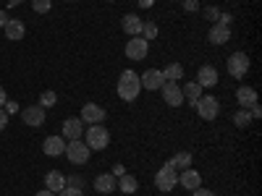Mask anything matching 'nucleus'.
Masks as SVG:
<instances>
[{
  "label": "nucleus",
  "instance_id": "obj_33",
  "mask_svg": "<svg viewBox=\"0 0 262 196\" xmlns=\"http://www.w3.org/2000/svg\"><path fill=\"white\" fill-rule=\"evenodd\" d=\"M66 183H69V186H76V188H81V186H84V181H81L79 176H71V178H66Z\"/></svg>",
  "mask_w": 262,
  "mask_h": 196
},
{
  "label": "nucleus",
  "instance_id": "obj_38",
  "mask_svg": "<svg viewBox=\"0 0 262 196\" xmlns=\"http://www.w3.org/2000/svg\"><path fill=\"white\" fill-rule=\"evenodd\" d=\"M8 21H11V16H8L6 11H0V27H6V24H8Z\"/></svg>",
  "mask_w": 262,
  "mask_h": 196
},
{
  "label": "nucleus",
  "instance_id": "obj_10",
  "mask_svg": "<svg viewBox=\"0 0 262 196\" xmlns=\"http://www.w3.org/2000/svg\"><path fill=\"white\" fill-rule=\"evenodd\" d=\"M139 84H142V89L158 92L160 86L165 84V79H163V71H158V68H149V71H144V74L139 76Z\"/></svg>",
  "mask_w": 262,
  "mask_h": 196
},
{
  "label": "nucleus",
  "instance_id": "obj_14",
  "mask_svg": "<svg viewBox=\"0 0 262 196\" xmlns=\"http://www.w3.org/2000/svg\"><path fill=\"white\" fill-rule=\"evenodd\" d=\"M142 16H137V13H126L123 16V21H121V27H123V32L128 34V37H142Z\"/></svg>",
  "mask_w": 262,
  "mask_h": 196
},
{
  "label": "nucleus",
  "instance_id": "obj_12",
  "mask_svg": "<svg viewBox=\"0 0 262 196\" xmlns=\"http://www.w3.org/2000/svg\"><path fill=\"white\" fill-rule=\"evenodd\" d=\"M81 120L90 123V126L102 123V120H105V110H102L100 105H95V102H86V105L81 107Z\"/></svg>",
  "mask_w": 262,
  "mask_h": 196
},
{
  "label": "nucleus",
  "instance_id": "obj_2",
  "mask_svg": "<svg viewBox=\"0 0 262 196\" xmlns=\"http://www.w3.org/2000/svg\"><path fill=\"white\" fill-rule=\"evenodd\" d=\"M84 139H86L84 144L90 149H95V152H102V149H107V144H111V134H107V128L102 123H95V126L86 128Z\"/></svg>",
  "mask_w": 262,
  "mask_h": 196
},
{
  "label": "nucleus",
  "instance_id": "obj_25",
  "mask_svg": "<svg viewBox=\"0 0 262 196\" xmlns=\"http://www.w3.org/2000/svg\"><path fill=\"white\" fill-rule=\"evenodd\" d=\"M168 162L176 167V170H186V167L191 165V155H189V152H179V155H173Z\"/></svg>",
  "mask_w": 262,
  "mask_h": 196
},
{
  "label": "nucleus",
  "instance_id": "obj_20",
  "mask_svg": "<svg viewBox=\"0 0 262 196\" xmlns=\"http://www.w3.org/2000/svg\"><path fill=\"white\" fill-rule=\"evenodd\" d=\"M63 186H66V176H63V173H58V170H50L48 176H45V188H48V191L58 193Z\"/></svg>",
  "mask_w": 262,
  "mask_h": 196
},
{
  "label": "nucleus",
  "instance_id": "obj_5",
  "mask_svg": "<svg viewBox=\"0 0 262 196\" xmlns=\"http://www.w3.org/2000/svg\"><path fill=\"white\" fill-rule=\"evenodd\" d=\"M194 107H196V113H200L202 120H215L217 113H221V102H217V97H207V94L196 100Z\"/></svg>",
  "mask_w": 262,
  "mask_h": 196
},
{
  "label": "nucleus",
  "instance_id": "obj_29",
  "mask_svg": "<svg viewBox=\"0 0 262 196\" xmlns=\"http://www.w3.org/2000/svg\"><path fill=\"white\" fill-rule=\"evenodd\" d=\"M32 8H34L37 13H48V11L53 8V0H32Z\"/></svg>",
  "mask_w": 262,
  "mask_h": 196
},
{
  "label": "nucleus",
  "instance_id": "obj_11",
  "mask_svg": "<svg viewBox=\"0 0 262 196\" xmlns=\"http://www.w3.org/2000/svg\"><path fill=\"white\" fill-rule=\"evenodd\" d=\"M81 136H84V120L81 118H66L63 120V139L74 141V139H81Z\"/></svg>",
  "mask_w": 262,
  "mask_h": 196
},
{
  "label": "nucleus",
  "instance_id": "obj_30",
  "mask_svg": "<svg viewBox=\"0 0 262 196\" xmlns=\"http://www.w3.org/2000/svg\"><path fill=\"white\" fill-rule=\"evenodd\" d=\"M55 196H84V191H81V188H76V186H69V183H66Z\"/></svg>",
  "mask_w": 262,
  "mask_h": 196
},
{
  "label": "nucleus",
  "instance_id": "obj_42",
  "mask_svg": "<svg viewBox=\"0 0 262 196\" xmlns=\"http://www.w3.org/2000/svg\"><path fill=\"white\" fill-rule=\"evenodd\" d=\"M107 3H113V0H107Z\"/></svg>",
  "mask_w": 262,
  "mask_h": 196
},
{
  "label": "nucleus",
  "instance_id": "obj_4",
  "mask_svg": "<svg viewBox=\"0 0 262 196\" xmlns=\"http://www.w3.org/2000/svg\"><path fill=\"white\" fill-rule=\"evenodd\" d=\"M155 186L160 188V191H173V188H176L179 186V170L176 167H173L170 162H165L160 170H158V176H155Z\"/></svg>",
  "mask_w": 262,
  "mask_h": 196
},
{
  "label": "nucleus",
  "instance_id": "obj_36",
  "mask_svg": "<svg viewBox=\"0 0 262 196\" xmlns=\"http://www.w3.org/2000/svg\"><path fill=\"white\" fill-rule=\"evenodd\" d=\"M191 193H194V196H215V193H212L210 188H202V186H200V188H194Z\"/></svg>",
  "mask_w": 262,
  "mask_h": 196
},
{
  "label": "nucleus",
  "instance_id": "obj_16",
  "mask_svg": "<svg viewBox=\"0 0 262 196\" xmlns=\"http://www.w3.org/2000/svg\"><path fill=\"white\" fill-rule=\"evenodd\" d=\"M116 181H118V178L113 176V173H102V176L95 178L92 186H95L97 193H113V191H116Z\"/></svg>",
  "mask_w": 262,
  "mask_h": 196
},
{
  "label": "nucleus",
  "instance_id": "obj_26",
  "mask_svg": "<svg viewBox=\"0 0 262 196\" xmlns=\"http://www.w3.org/2000/svg\"><path fill=\"white\" fill-rule=\"evenodd\" d=\"M252 120H254V118H252V113L247 110V107H242V110H238V113L233 115V123H236L238 128H247Z\"/></svg>",
  "mask_w": 262,
  "mask_h": 196
},
{
  "label": "nucleus",
  "instance_id": "obj_27",
  "mask_svg": "<svg viewBox=\"0 0 262 196\" xmlns=\"http://www.w3.org/2000/svg\"><path fill=\"white\" fill-rule=\"evenodd\" d=\"M158 37V24L155 21H147V24H142V39H155Z\"/></svg>",
  "mask_w": 262,
  "mask_h": 196
},
{
  "label": "nucleus",
  "instance_id": "obj_23",
  "mask_svg": "<svg viewBox=\"0 0 262 196\" xmlns=\"http://www.w3.org/2000/svg\"><path fill=\"white\" fill-rule=\"evenodd\" d=\"M181 94H184V100H189V102L194 105L196 100L202 97V86L196 84V81H189V84H184V86H181Z\"/></svg>",
  "mask_w": 262,
  "mask_h": 196
},
{
  "label": "nucleus",
  "instance_id": "obj_19",
  "mask_svg": "<svg viewBox=\"0 0 262 196\" xmlns=\"http://www.w3.org/2000/svg\"><path fill=\"white\" fill-rule=\"evenodd\" d=\"M196 84L202 86H215L217 84V68H212V65H202L200 68V74H196Z\"/></svg>",
  "mask_w": 262,
  "mask_h": 196
},
{
  "label": "nucleus",
  "instance_id": "obj_34",
  "mask_svg": "<svg viewBox=\"0 0 262 196\" xmlns=\"http://www.w3.org/2000/svg\"><path fill=\"white\" fill-rule=\"evenodd\" d=\"M3 110H6V113H8V115H13V113H16V110H18V105H16V102H11V100H8V102H6V105H3Z\"/></svg>",
  "mask_w": 262,
  "mask_h": 196
},
{
  "label": "nucleus",
  "instance_id": "obj_39",
  "mask_svg": "<svg viewBox=\"0 0 262 196\" xmlns=\"http://www.w3.org/2000/svg\"><path fill=\"white\" fill-rule=\"evenodd\" d=\"M123 173H126V170H123V165L118 162V165L113 167V176H116V178H121V176H123Z\"/></svg>",
  "mask_w": 262,
  "mask_h": 196
},
{
  "label": "nucleus",
  "instance_id": "obj_15",
  "mask_svg": "<svg viewBox=\"0 0 262 196\" xmlns=\"http://www.w3.org/2000/svg\"><path fill=\"white\" fill-rule=\"evenodd\" d=\"M179 186H184L186 191H194V188L202 186V176L196 170L186 167V170H181V176H179Z\"/></svg>",
  "mask_w": 262,
  "mask_h": 196
},
{
  "label": "nucleus",
  "instance_id": "obj_9",
  "mask_svg": "<svg viewBox=\"0 0 262 196\" xmlns=\"http://www.w3.org/2000/svg\"><path fill=\"white\" fill-rule=\"evenodd\" d=\"M21 120H24L27 126L32 128H39L42 123H45V107H39V105H29L21 110Z\"/></svg>",
  "mask_w": 262,
  "mask_h": 196
},
{
  "label": "nucleus",
  "instance_id": "obj_31",
  "mask_svg": "<svg viewBox=\"0 0 262 196\" xmlns=\"http://www.w3.org/2000/svg\"><path fill=\"white\" fill-rule=\"evenodd\" d=\"M217 16H221V11H217L215 6H207V8H205V18H210V21H217Z\"/></svg>",
  "mask_w": 262,
  "mask_h": 196
},
{
  "label": "nucleus",
  "instance_id": "obj_6",
  "mask_svg": "<svg viewBox=\"0 0 262 196\" xmlns=\"http://www.w3.org/2000/svg\"><path fill=\"white\" fill-rule=\"evenodd\" d=\"M226 68H228V74H231L233 79H244L247 71H249V58H247V53H242V50L233 53V55L228 58V65H226Z\"/></svg>",
  "mask_w": 262,
  "mask_h": 196
},
{
  "label": "nucleus",
  "instance_id": "obj_41",
  "mask_svg": "<svg viewBox=\"0 0 262 196\" xmlns=\"http://www.w3.org/2000/svg\"><path fill=\"white\" fill-rule=\"evenodd\" d=\"M34 196H55V193H53V191H48V188H45V191H37V193H34Z\"/></svg>",
  "mask_w": 262,
  "mask_h": 196
},
{
  "label": "nucleus",
  "instance_id": "obj_13",
  "mask_svg": "<svg viewBox=\"0 0 262 196\" xmlns=\"http://www.w3.org/2000/svg\"><path fill=\"white\" fill-rule=\"evenodd\" d=\"M42 152H45L48 157H60L66 152V139L63 136H48L42 141Z\"/></svg>",
  "mask_w": 262,
  "mask_h": 196
},
{
  "label": "nucleus",
  "instance_id": "obj_40",
  "mask_svg": "<svg viewBox=\"0 0 262 196\" xmlns=\"http://www.w3.org/2000/svg\"><path fill=\"white\" fill-rule=\"evenodd\" d=\"M8 102V94H6V89H3V86H0V107H3Z\"/></svg>",
  "mask_w": 262,
  "mask_h": 196
},
{
  "label": "nucleus",
  "instance_id": "obj_3",
  "mask_svg": "<svg viewBox=\"0 0 262 196\" xmlns=\"http://www.w3.org/2000/svg\"><path fill=\"white\" fill-rule=\"evenodd\" d=\"M90 146H86L81 139H74V141H66V152L63 155L69 157L71 165H84V162H90Z\"/></svg>",
  "mask_w": 262,
  "mask_h": 196
},
{
  "label": "nucleus",
  "instance_id": "obj_22",
  "mask_svg": "<svg viewBox=\"0 0 262 196\" xmlns=\"http://www.w3.org/2000/svg\"><path fill=\"white\" fill-rule=\"evenodd\" d=\"M116 188H121V193H134L139 188V181L134 176H128V173H123V176L116 181Z\"/></svg>",
  "mask_w": 262,
  "mask_h": 196
},
{
  "label": "nucleus",
  "instance_id": "obj_24",
  "mask_svg": "<svg viewBox=\"0 0 262 196\" xmlns=\"http://www.w3.org/2000/svg\"><path fill=\"white\" fill-rule=\"evenodd\" d=\"M163 79H165V81H176V84H179V79H184V65H181V63H170L168 68L163 71Z\"/></svg>",
  "mask_w": 262,
  "mask_h": 196
},
{
  "label": "nucleus",
  "instance_id": "obj_32",
  "mask_svg": "<svg viewBox=\"0 0 262 196\" xmlns=\"http://www.w3.org/2000/svg\"><path fill=\"white\" fill-rule=\"evenodd\" d=\"M184 8H186L189 13H194V11H200V0H184Z\"/></svg>",
  "mask_w": 262,
  "mask_h": 196
},
{
  "label": "nucleus",
  "instance_id": "obj_17",
  "mask_svg": "<svg viewBox=\"0 0 262 196\" xmlns=\"http://www.w3.org/2000/svg\"><path fill=\"white\" fill-rule=\"evenodd\" d=\"M3 32H6V37H8V39L18 42V39H24V34H27V27H24V21H18V18H11L8 24L3 27Z\"/></svg>",
  "mask_w": 262,
  "mask_h": 196
},
{
  "label": "nucleus",
  "instance_id": "obj_18",
  "mask_svg": "<svg viewBox=\"0 0 262 196\" xmlns=\"http://www.w3.org/2000/svg\"><path fill=\"white\" fill-rule=\"evenodd\" d=\"M207 39H210V45H226V42L231 39V29L223 27V24H215V27L210 29Z\"/></svg>",
  "mask_w": 262,
  "mask_h": 196
},
{
  "label": "nucleus",
  "instance_id": "obj_37",
  "mask_svg": "<svg viewBox=\"0 0 262 196\" xmlns=\"http://www.w3.org/2000/svg\"><path fill=\"white\" fill-rule=\"evenodd\" d=\"M6 126H8V113L3 110V107H0V131H3Z\"/></svg>",
  "mask_w": 262,
  "mask_h": 196
},
{
  "label": "nucleus",
  "instance_id": "obj_1",
  "mask_svg": "<svg viewBox=\"0 0 262 196\" xmlns=\"http://www.w3.org/2000/svg\"><path fill=\"white\" fill-rule=\"evenodd\" d=\"M142 92V84H139V74L137 71H123L118 79V97L123 102H134Z\"/></svg>",
  "mask_w": 262,
  "mask_h": 196
},
{
  "label": "nucleus",
  "instance_id": "obj_21",
  "mask_svg": "<svg viewBox=\"0 0 262 196\" xmlns=\"http://www.w3.org/2000/svg\"><path fill=\"white\" fill-rule=\"evenodd\" d=\"M236 102L242 107H249V105L257 102V92L252 89V86H238V89H236Z\"/></svg>",
  "mask_w": 262,
  "mask_h": 196
},
{
  "label": "nucleus",
  "instance_id": "obj_8",
  "mask_svg": "<svg viewBox=\"0 0 262 196\" xmlns=\"http://www.w3.org/2000/svg\"><path fill=\"white\" fill-rule=\"evenodd\" d=\"M163 100H165V105H170V107H179V105H184V94H181V86L176 84V81H165L163 86Z\"/></svg>",
  "mask_w": 262,
  "mask_h": 196
},
{
  "label": "nucleus",
  "instance_id": "obj_7",
  "mask_svg": "<svg viewBox=\"0 0 262 196\" xmlns=\"http://www.w3.org/2000/svg\"><path fill=\"white\" fill-rule=\"evenodd\" d=\"M147 53H149V42H147V39L131 37V39L126 42V58H128V60H144Z\"/></svg>",
  "mask_w": 262,
  "mask_h": 196
},
{
  "label": "nucleus",
  "instance_id": "obj_35",
  "mask_svg": "<svg viewBox=\"0 0 262 196\" xmlns=\"http://www.w3.org/2000/svg\"><path fill=\"white\" fill-rule=\"evenodd\" d=\"M247 110L252 113V118H259V115H262V107H259L257 102H254V105H249V107H247Z\"/></svg>",
  "mask_w": 262,
  "mask_h": 196
},
{
  "label": "nucleus",
  "instance_id": "obj_28",
  "mask_svg": "<svg viewBox=\"0 0 262 196\" xmlns=\"http://www.w3.org/2000/svg\"><path fill=\"white\" fill-rule=\"evenodd\" d=\"M58 102V94L55 92H42L39 94V107H45V110H48V107H53Z\"/></svg>",
  "mask_w": 262,
  "mask_h": 196
}]
</instances>
